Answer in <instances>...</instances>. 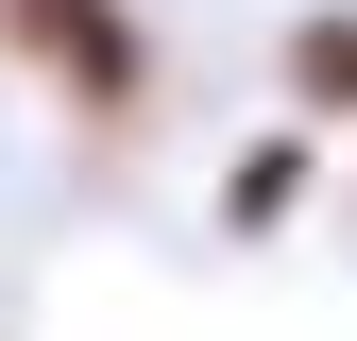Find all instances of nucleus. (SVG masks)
<instances>
[{"mask_svg": "<svg viewBox=\"0 0 357 341\" xmlns=\"http://www.w3.org/2000/svg\"><path fill=\"white\" fill-rule=\"evenodd\" d=\"M289 85H306V103H357V17H306L289 34Z\"/></svg>", "mask_w": 357, "mask_h": 341, "instance_id": "7ed1b4c3", "label": "nucleus"}, {"mask_svg": "<svg viewBox=\"0 0 357 341\" xmlns=\"http://www.w3.org/2000/svg\"><path fill=\"white\" fill-rule=\"evenodd\" d=\"M289 205H306V137H255L238 170H221V222H238V239H255V222H289Z\"/></svg>", "mask_w": 357, "mask_h": 341, "instance_id": "f03ea898", "label": "nucleus"}, {"mask_svg": "<svg viewBox=\"0 0 357 341\" xmlns=\"http://www.w3.org/2000/svg\"><path fill=\"white\" fill-rule=\"evenodd\" d=\"M0 17H17V52H52L85 103H137V17H119V0H0Z\"/></svg>", "mask_w": 357, "mask_h": 341, "instance_id": "f257e3e1", "label": "nucleus"}]
</instances>
